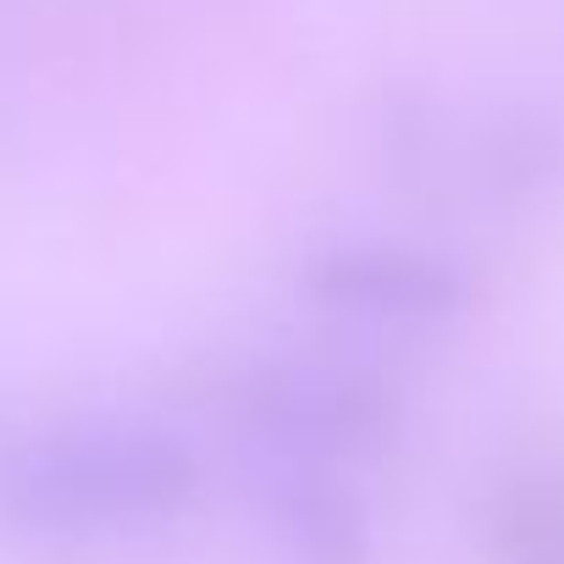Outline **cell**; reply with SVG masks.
I'll list each match as a JSON object with an SVG mask.
<instances>
[{
    "label": "cell",
    "instance_id": "obj_1",
    "mask_svg": "<svg viewBox=\"0 0 564 564\" xmlns=\"http://www.w3.org/2000/svg\"><path fill=\"white\" fill-rule=\"evenodd\" d=\"M172 487L177 470L161 448L122 437H73L18 454L0 476V503L34 531H89L161 503Z\"/></svg>",
    "mask_w": 564,
    "mask_h": 564
}]
</instances>
